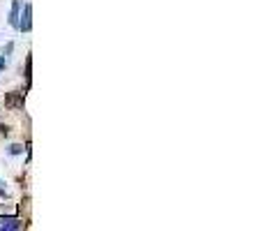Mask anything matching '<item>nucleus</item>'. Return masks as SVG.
Returning a JSON list of instances; mask_svg holds the SVG:
<instances>
[{"label":"nucleus","instance_id":"1","mask_svg":"<svg viewBox=\"0 0 263 231\" xmlns=\"http://www.w3.org/2000/svg\"><path fill=\"white\" fill-rule=\"evenodd\" d=\"M30 28H33V5L23 3L21 17H19V33H30Z\"/></svg>","mask_w":263,"mask_h":231},{"label":"nucleus","instance_id":"2","mask_svg":"<svg viewBox=\"0 0 263 231\" xmlns=\"http://www.w3.org/2000/svg\"><path fill=\"white\" fill-rule=\"evenodd\" d=\"M21 7H23V0H12L10 14H7V23H10V28H14V30H19V17H21Z\"/></svg>","mask_w":263,"mask_h":231},{"label":"nucleus","instance_id":"3","mask_svg":"<svg viewBox=\"0 0 263 231\" xmlns=\"http://www.w3.org/2000/svg\"><path fill=\"white\" fill-rule=\"evenodd\" d=\"M23 222L19 220V217H0V229H5V231H17L21 229Z\"/></svg>","mask_w":263,"mask_h":231},{"label":"nucleus","instance_id":"4","mask_svg":"<svg viewBox=\"0 0 263 231\" xmlns=\"http://www.w3.org/2000/svg\"><path fill=\"white\" fill-rule=\"evenodd\" d=\"M23 150L26 148H23L21 143H12L10 148H7V155H10V157H19V155H23Z\"/></svg>","mask_w":263,"mask_h":231},{"label":"nucleus","instance_id":"5","mask_svg":"<svg viewBox=\"0 0 263 231\" xmlns=\"http://www.w3.org/2000/svg\"><path fill=\"white\" fill-rule=\"evenodd\" d=\"M12 51H14V42H7V44L3 46V55H5L7 61H10V58H12Z\"/></svg>","mask_w":263,"mask_h":231},{"label":"nucleus","instance_id":"6","mask_svg":"<svg viewBox=\"0 0 263 231\" xmlns=\"http://www.w3.org/2000/svg\"><path fill=\"white\" fill-rule=\"evenodd\" d=\"M0 197H7V183L0 178Z\"/></svg>","mask_w":263,"mask_h":231},{"label":"nucleus","instance_id":"7","mask_svg":"<svg viewBox=\"0 0 263 231\" xmlns=\"http://www.w3.org/2000/svg\"><path fill=\"white\" fill-rule=\"evenodd\" d=\"M5 67H7V58L3 53H0V74H3V72H5Z\"/></svg>","mask_w":263,"mask_h":231}]
</instances>
